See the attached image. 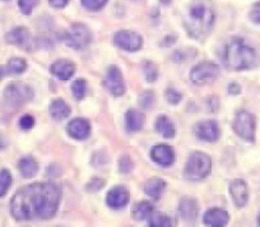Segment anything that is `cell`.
<instances>
[{"label": "cell", "mask_w": 260, "mask_h": 227, "mask_svg": "<svg viewBox=\"0 0 260 227\" xmlns=\"http://www.w3.org/2000/svg\"><path fill=\"white\" fill-rule=\"evenodd\" d=\"M60 197V188L51 181L26 185L12 198L11 213L17 221L49 219L56 213Z\"/></svg>", "instance_id": "cell-1"}, {"label": "cell", "mask_w": 260, "mask_h": 227, "mask_svg": "<svg viewBox=\"0 0 260 227\" xmlns=\"http://www.w3.org/2000/svg\"><path fill=\"white\" fill-rule=\"evenodd\" d=\"M214 18V9L208 0H192L185 16V28L192 39L203 40L213 28Z\"/></svg>", "instance_id": "cell-2"}, {"label": "cell", "mask_w": 260, "mask_h": 227, "mask_svg": "<svg viewBox=\"0 0 260 227\" xmlns=\"http://www.w3.org/2000/svg\"><path fill=\"white\" fill-rule=\"evenodd\" d=\"M223 63L231 71H247L257 66V54L241 37H232L223 49Z\"/></svg>", "instance_id": "cell-3"}, {"label": "cell", "mask_w": 260, "mask_h": 227, "mask_svg": "<svg viewBox=\"0 0 260 227\" xmlns=\"http://www.w3.org/2000/svg\"><path fill=\"white\" fill-rule=\"evenodd\" d=\"M212 169V161L209 156L203 152H194L189 156L185 166L184 174L187 180L198 181L208 176Z\"/></svg>", "instance_id": "cell-4"}, {"label": "cell", "mask_w": 260, "mask_h": 227, "mask_svg": "<svg viewBox=\"0 0 260 227\" xmlns=\"http://www.w3.org/2000/svg\"><path fill=\"white\" fill-rule=\"evenodd\" d=\"M32 99H34V91L31 87L23 83H12L4 91V102L11 110L19 109Z\"/></svg>", "instance_id": "cell-5"}, {"label": "cell", "mask_w": 260, "mask_h": 227, "mask_svg": "<svg viewBox=\"0 0 260 227\" xmlns=\"http://www.w3.org/2000/svg\"><path fill=\"white\" fill-rule=\"evenodd\" d=\"M255 129H256V123H255V118L252 114L245 111V110L237 112L234 120V131L240 138L247 142H254Z\"/></svg>", "instance_id": "cell-6"}, {"label": "cell", "mask_w": 260, "mask_h": 227, "mask_svg": "<svg viewBox=\"0 0 260 227\" xmlns=\"http://www.w3.org/2000/svg\"><path fill=\"white\" fill-rule=\"evenodd\" d=\"M219 76V67L211 61H203L190 72V79L197 86H206L216 81Z\"/></svg>", "instance_id": "cell-7"}, {"label": "cell", "mask_w": 260, "mask_h": 227, "mask_svg": "<svg viewBox=\"0 0 260 227\" xmlns=\"http://www.w3.org/2000/svg\"><path fill=\"white\" fill-rule=\"evenodd\" d=\"M65 42L74 50H84L92 42V34L86 24L74 23L67 34Z\"/></svg>", "instance_id": "cell-8"}, {"label": "cell", "mask_w": 260, "mask_h": 227, "mask_svg": "<svg viewBox=\"0 0 260 227\" xmlns=\"http://www.w3.org/2000/svg\"><path fill=\"white\" fill-rule=\"evenodd\" d=\"M114 42L117 47L130 52L138 51V50H141L142 45H143V40H142L141 35L136 34L133 31H126V29L116 32L114 36Z\"/></svg>", "instance_id": "cell-9"}, {"label": "cell", "mask_w": 260, "mask_h": 227, "mask_svg": "<svg viewBox=\"0 0 260 227\" xmlns=\"http://www.w3.org/2000/svg\"><path fill=\"white\" fill-rule=\"evenodd\" d=\"M104 83L107 91L111 94H114L115 97H120L125 93V84L124 81H122L121 72H120V69L117 67L111 66L107 69Z\"/></svg>", "instance_id": "cell-10"}, {"label": "cell", "mask_w": 260, "mask_h": 227, "mask_svg": "<svg viewBox=\"0 0 260 227\" xmlns=\"http://www.w3.org/2000/svg\"><path fill=\"white\" fill-rule=\"evenodd\" d=\"M6 40L8 44L24 47V49H28L32 44L31 32L26 27H16V28H13L6 35Z\"/></svg>", "instance_id": "cell-11"}, {"label": "cell", "mask_w": 260, "mask_h": 227, "mask_svg": "<svg viewBox=\"0 0 260 227\" xmlns=\"http://www.w3.org/2000/svg\"><path fill=\"white\" fill-rule=\"evenodd\" d=\"M195 134L199 139L207 142H214L219 138L218 124L213 120L201 121L195 125Z\"/></svg>", "instance_id": "cell-12"}, {"label": "cell", "mask_w": 260, "mask_h": 227, "mask_svg": "<svg viewBox=\"0 0 260 227\" xmlns=\"http://www.w3.org/2000/svg\"><path fill=\"white\" fill-rule=\"evenodd\" d=\"M151 157L157 165L162 167H169L174 164L175 153L174 149L167 144H158L154 146L151 151Z\"/></svg>", "instance_id": "cell-13"}, {"label": "cell", "mask_w": 260, "mask_h": 227, "mask_svg": "<svg viewBox=\"0 0 260 227\" xmlns=\"http://www.w3.org/2000/svg\"><path fill=\"white\" fill-rule=\"evenodd\" d=\"M67 131H68V134L72 138L77 139V141H83V139L89 137L91 125H89V121L86 120V119H73L72 121H69Z\"/></svg>", "instance_id": "cell-14"}, {"label": "cell", "mask_w": 260, "mask_h": 227, "mask_svg": "<svg viewBox=\"0 0 260 227\" xmlns=\"http://www.w3.org/2000/svg\"><path fill=\"white\" fill-rule=\"evenodd\" d=\"M230 193H231L232 199H234L235 204L237 208H242L247 204L249 201V190H247V185L244 180L241 179H236L230 185Z\"/></svg>", "instance_id": "cell-15"}, {"label": "cell", "mask_w": 260, "mask_h": 227, "mask_svg": "<svg viewBox=\"0 0 260 227\" xmlns=\"http://www.w3.org/2000/svg\"><path fill=\"white\" fill-rule=\"evenodd\" d=\"M127 202H129V193L124 186H115L106 196L107 206L112 209L124 208Z\"/></svg>", "instance_id": "cell-16"}, {"label": "cell", "mask_w": 260, "mask_h": 227, "mask_svg": "<svg viewBox=\"0 0 260 227\" xmlns=\"http://www.w3.org/2000/svg\"><path fill=\"white\" fill-rule=\"evenodd\" d=\"M51 73L56 78H59L60 81H69L74 76V73H76V66L72 61L61 59V60H57L52 64Z\"/></svg>", "instance_id": "cell-17"}, {"label": "cell", "mask_w": 260, "mask_h": 227, "mask_svg": "<svg viewBox=\"0 0 260 227\" xmlns=\"http://www.w3.org/2000/svg\"><path fill=\"white\" fill-rule=\"evenodd\" d=\"M230 221V216L226 211L219 208H212L206 212L203 217L204 224L211 227L226 226Z\"/></svg>", "instance_id": "cell-18"}, {"label": "cell", "mask_w": 260, "mask_h": 227, "mask_svg": "<svg viewBox=\"0 0 260 227\" xmlns=\"http://www.w3.org/2000/svg\"><path fill=\"white\" fill-rule=\"evenodd\" d=\"M179 214L185 222H194L198 217V204L195 199L182 198L179 204Z\"/></svg>", "instance_id": "cell-19"}, {"label": "cell", "mask_w": 260, "mask_h": 227, "mask_svg": "<svg viewBox=\"0 0 260 227\" xmlns=\"http://www.w3.org/2000/svg\"><path fill=\"white\" fill-rule=\"evenodd\" d=\"M144 118L143 112L138 111V110H129L125 114V125H126V131L136 133L139 132L144 126Z\"/></svg>", "instance_id": "cell-20"}, {"label": "cell", "mask_w": 260, "mask_h": 227, "mask_svg": "<svg viewBox=\"0 0 260 227\" xmlns=\"http://www.w3.org/2000/svg\"><path fill=\"white\" fill-rule=\"evenodd\" d=\"M50 114H51L52 119H55V120H65L71 115V107L62 99H56L50 105Z\"/></svg>", "instance_id": "cell-21"}, {"label": "cell", "mask_w": 260, "mask_h": 227, "mask_svg": "<svg viewBox=\"0 0 260 227\" xmlns=\"http://www.w3.org/2000/svg\"><path fill=\"white\" fill-rule=\"evenodd\" d=\"M18 169L19 173L23 178L26 179H31L34 178L35 175L39 171V164H37L36 159L31 156H26L23 158L19 159L18 162Z\"/></svg>", "instance_id": "cell-22"}, {"label": "cell", "mask_w": 260, "mask_h": 227, "mask_svg": "<svg viewBox=\"0 0 260 227\" xmlns=\"http://www.w3.org/2000/svg\"><path fill=\"white\" fill-rule=\"evenodd\" d=\"M165 188H166L165 180H162V179L159 178H152L149 179L146 183V185H144V191H146L147 196L151 197V198L158 199L159 197L164 194Z\"/></svg>", "instance_id": "cell-23"}, {"label": "cell", "mask_w": 260, "mask_h": 227, "mask_svg": "<svg viewBox=\"0 0 260 227\" xmlns=\"http://www.w3.org/2000/svg\"><path fill=\"white\" fill-rule=\"evenodd\" d=\"M156 131L165 138H174L175 126L167 116H159L156 121Z\"/></svg>", "instance_id": "cell-24"}, {"label": "cell", "mask_w": 260, "mask_h": 227, "mask_svg": "<svg viewBox=\"0 0 260 227\" xmlns=\"http://www.w3.org/2000/svg\"><path fill=\"white\" fill-rule=\"evenodd\" d=\"M152 212H153V206L149 202H139L133 208V217L137 221H142V219L148 218Z\"/></svg>", "instance_id": "cell-25"}, {"label": "cell", "mask_w": 260, "mask_h": 227, "mask_svg": "<svg viewBox=\"0 0 260 227\" xmlns=\"http://www.w3.org/2000/svg\"><path fill=\"white\" fill-rule=\"evenodd\" d=\"M148 224L152 227H170L172 226V219L161 212H152L148 217Z\"/></svg>", "instance_id": "cell-26"}, {"label": "cell", "mask_w": 260, "mask_h": 227, "mask_svg": "<svg viewBox=\"0 0 260 227\" xmlns=\"http://www.w3.org/2000/svg\"><path fill=\"white\" fill-rule=\"evenodd\" d=\"M27 69V63L24 59L22 58H12L11 60L7 63L6 73L8 74H22Z\"/></svg>", "instance_id": "cell-27"}, {"label": "cell", "mask_w": 260, "mask_h": 227, "mask_svg": "<svg viewBox=\"0 0 260 227\" xmlns=\"http://www.w3.org/2000/svg\"><path fill=\"white\" fill-rule=\"evenodd\" d=\"M12 181H13V179H12L9 170H2L0 171V198H3L7 194V191L9 190V188L12 185Z\"/></svg>", "instance_id": "cell-28"}, {"label": "cell", "mask_w": 260, "mask_h": 227, "mask_svg": "<svg viewBox=\"0 0 260 227\" xmlns=\"http://www.w3.org/2000/svg\"><path fill=\"white\" fill-rule=\"evenodd\" d=\"M86 91H87L86 79L78 78L77 81L73 82V84H72V92H73L74 97H76L77 100H83L84 96H86Z\"/></svg>", "instance_id": "cell-29"}, {"label": "cell", "mask_w": 260, "mask_h": 227, "mask_svg": "<svg viewBox=\"0 0 260 227\" xmlns=\"http://www.w3.org/2000/svg\"><path fill=\"white\" fill-rule=\"evenodd\" d=\"M144 73H146V78L148 82H154L158 77V69L157 66L152 61H147L146 66H144Z\"/></svg>", "instance_id": "cell-30"}, {"label": "cell", "mask_w": 260, "mask_h": 227, "mask_svg": "<svg viewBox=\"0 0 260 227\" xmlns=\"http://www.w3.org/2000/svg\"><path fill=\"white\" fill-rule=\"evenodd\" d=\"M82 4L88 11H100L107 4V0H82Z\"/></svg>", "instance_id": "cell-31"}, {"label": "cell", "mask_w": 260, "mask_h": 227, "mask_svg": "<svg viewBox=\"0 0 260 227\" xmlns=\"http://www.w3.org/2000/svg\"><path fill=\"white\" fill-rule=\"evenodd\" d=\"M39 4V0H18V7L21 12L26 16L32 13V9Z\"/></svg>", "instance_id": "cell-32"}, {"label": "cell", "mask_w": 260, "mask_h": 227, "mask_svg": "<svg viewBox=\"0 0 260 227\" xmlns=\"http://www.w3.org/2000/svg\"><path fill=\"white\" fill-rule=\"evenodd\" d=\"M165 97H166V100H167V102H169V104L177 105L180 101H181L182 94L180 93V92H177L176 89L169 88L166 91V93H165Z\"/></svg>", "instance_id": "cell-33"}, {"label": "cell", "mask_w": 260, "mask_h": 227, "mask_svg": "<svg viewBox=\"0 0 260 227\" xmlns=\"http://www.w3.org/2000/svg\"><path fill=\"white\" fill-rule=\"evenodd\" d=\"M153 101H154V94L152 93L151 91L144 92V93L139 97V104H141V106H143L144 109L151 107L152 105H153Z\"/></svg>", "instance_id": "cell-34"}, {"label": "cell", "mask_w": 260, "mask_h": 227, "mask_svg": "<svg viewBox=\"0 0 260 227\" xmlns=\"http://www.w3.org/2000/svg\"><path fill=\"white\" fill-rule=\"evenodd\" d=\"M119 170L122 174H127L133 170V162L127 156H124L119 161Z\"/></svg>", "instance_id": "cell-35"}, {"label": "cell", "mask_w": 260, "mask_h": 227, "mask_svg": "<svg viewBox=\"0 0 260 227\" xmlns=\"http://www.w3.org/2000/svg\"><path fill=\"white\" fill-rule=\"evenodd\" d=\"M35 125V119L31 115H24L22 116L21 120H19V126H21L23 131H29V129L34 128Z\"/></svg>", "instance_id": "cell-36"}, {"label": "cell", "mask_w": 260, "mask_h": 227, "mask_svg": "<svg viewBox=\"0 0 260 227\" xmlns=\"http://www.w3.org/2000/svg\"><path fill=\"white\" fill-rule=\"evenodd\" d=\"M104 186H105V180H102V179H93V180L87 185V189H88L89 191H97L100 190V189L104 188Z\"/></svg>", "instance_id": "cell-37"}, {"label": "cell", "mask_w": 260, "mask_h": 227, "mask_svg": "<svg viewBox=\"0 0 260 227\" xmlns=\"http://www.w3.org/2000/svg\"><path fill=\"white\" fill-rule=\"evenodd\" d=\"M250 18L254 23L260 24V2L252 7L251 12H250Z\"/></svg>", "instance_id": "cell-38"}, {"label": "cell", "mask_w": 260, "mask_h": 227, "mask_svg": "<svg viewBox=\"0 0 260 227\" xmlns=\"http://www.w3.org/2000/svg\"><path fill=\"white\" fill-rule=\"evenodd\" d=\"M50 6L54 7V8H57V9H61L64 8V7L68 6L69 0H49Z\"/></svg>", "instance_id": "cell-39"}, {"label": "cell", "mask_w": 260, "mask_h": 227, "mask_svg": "<svg viewBox=\"0 0 260 227\" xmlns=\"http://www.w3.org/2000/svg\"><path fill=\"white\" fill-rule=\"evenodd\" d=\"M229 91H230V93H231V94H237V93H240V91H241V88H240L239 84L232 83V84H230Z\"/></svg>", "instance_id": "cell-40"}, {"label": "cell", "mask_w": 260, "mask_h": 227, "mask_svg": "<svg viewBox=\"0 0 260 227\" xmlns=\"http://www.w3.org/2000/svg\"><path fill=\"white\" fill-rule=\"evenodd\" d=\"M4 74H6V68H3V67L0 66V81L3 79Z\"/></svg>", "instance_id": "cell-41"}, {"label": "cell", "mask_w": 260, "mask_h": 227, "mask_svg": "<svg viewBox=\"0 0 260 227\" xmlns=\"http://www.w3.org/2000/svg\"><path fill=\"white\" fill-rule=\"evenodd\" d=\"M259 224H260V216H259Z\"/></svg>", "instance_id": "cell-42"}, {"label": "cell", "mask_w": 260, "mask_h": 227, "mask_svg": "<svg viewBox=\"0 0 260 227\" xmlns=\"http://www.w3.org/2000/svg\"><path fill=\"white\" fill-rule=\"evenodd\" d=\"M4 2H9V0H4Z\"/></svg>", "instance_id": "cell-43"}]
</instances>
